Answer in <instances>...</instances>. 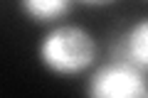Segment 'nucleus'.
<instances>
[{"label":"nucleus","instance_id":"nucleus-1","mask_svg":"<svg viewBox=\"0 0 148 98\" xmlns=\"http://www.w3.org/2000/svg\"><path fill=\"white\" fill-rule=\"evenodd\" d=\"M99 44L94 34L82 25H54L37 44V57L47 71L57 76H77L94 66Z\"/></svg>","mask_w":148,"mask_h":98},{"label":"nucleus","instance_id":"nucleus-2","mask_svg":"<svg viewBox=\"0 0 148 98\" xmlns=\"http://www.w3.org/2000/svg\"><path fill=\"white\" fill-rule=\"evenodd\" d=\"M146 71L136 69L123 59L104 64L86 83V93L94 98H148Z\"/></svg>","mask_w":148,"mask_h":98},{"label":"nucleus","instance_id":"nucleus-3","mask_svg":"<svg viewBox=\"0 0 148 98\" xmlns=\"http://www.w3.org/2000/svg\"><path fill=\"white\" fill-rule=\"evenodd\" d=\"M114 54L116 59L133 64L141 71H148V17L136 20L123 32L119 44L114 47Z\"/></svg>","mask_w":148,"mask_h":98},{"label":"nucleus","instance_id":"nucleus-4","mask_svg":"<svg viewBox=\"0 0 148 98\" xmlns=\"http://www.w3.org/2000/svg\"><path fill=\"white\" fill-rule=\"evenodd\" d=\"M20 10L32 22H57L72 10V0H20Z\"/></svg>","mask_w":148,"mask_h":98},{"label":"nucleus","instance_id":"nucleus-5","mask_svg":"<svg viewBox=\"0 0 148 98\" xmlns=\"http://www.w3.org/2000/svg\"><path fill=\"white\" fill-rule=\"evenodd\" d=\"M84 5H106V3H114V0H82Z\"/></svg>","mask_w":148,"mask_h":98}]
</instances>
